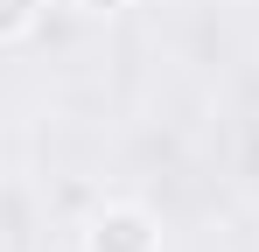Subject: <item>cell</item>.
<instances>
[{
  "instance_id": "cell-1",
  "label": "cell",
  "mask_w": 259,
  "mask_h": 252,
  "mask_svg": "<svg viewBox=\"0 0 259 252\" xmlns=\"http://www.w3.org/2000/svg\"><path fill=\"white\" fill-rule=\"evenodd\" d=\"M84 252H161V224L140 203H105L84 224Z\"/></svg>"
},
{
  "instance_id": "cell-3",
  "label": "cell",
  "mask_w": 259,
  "mask_h": 252,
  "mask_svg": "<svg viewBox=\"0 0 259 252\" xmlns=\"http://www.w3.org/2000/svg\"><path fill=\"white\" fill-rule=\"evenodd\" d=\"M84 14H119V7H133V0H77Z\"/></svg>"
},
{
  "instance_id": "cell-2",
  "label": "cell",
  "mask_w": 259,
  "mask_h": 252,
  "mask_svg": "<svg viewBox=\"0 0 259 252\" xmlns=\"http://www.w3.org/2000/svg\"><path fill=\"white\" fill-rule=\"evenodd\" d=\"M35 14H42V0H0V42L28 35V28H35Z\"/></svg>"
}]
</instances>
